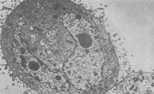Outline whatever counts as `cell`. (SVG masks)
Masks as SVG:
<instances>
[{"mask_svg":"<svg viewBox=\"0 0 154 94\" xmlns=\"http://www.w3.org/2000/svg\"><path fill=\"white\" fill-rule=\"evenodd\" d=\"M85 50L77 48L63 66V72L70 83L81 90L97 84L102 79L103 63L99 55Z\"/></svg>","mask_w":154,"mask_h":94,"instance_id":"cell-1","label":"cell"},{"mask_svg":"<svg viewBox=\"0 0 154 94\" xmlns=\"http://www.w3.org/2000/svg\"><path fill=\"white\" fill-rule=\"evenodd\" d=\"M88 22L76 15L70 18L65 26L75 37L79 47L84 50H95V37Z\"/></svg>","mask_w":154,"mask_h":94,"instance_id":"cell-2","label":"cell"}]
</instances>
